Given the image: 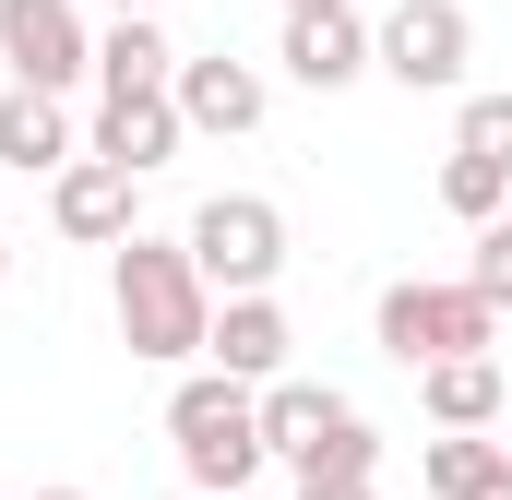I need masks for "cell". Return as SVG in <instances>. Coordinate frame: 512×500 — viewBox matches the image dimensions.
Instances as JSON below:
<instances>
[{
	"label": "cell",
	"instance_id": "6da1fadb",
	"mask_svg": "<svg viewBox=\"0 0 512 500\" xmlns=\"http://www.w3.org/2000/svg\"><path fill=\"white\" fill-rule=\"evenodd\" d=\"M108 310H120V346L155 358V370L203 358V334H215V286L191 274V250H179V239H143V227H131L120 262H108Z\"/></svg>",
	"mask_w": 512,
	"mask_h": 500
},
{
	"label": "cell",
	"instance_id": "7a4b0ae2",
	"mask_svg": "<svg viewBox=\"0 0 512 500\" xmlns=\"http://www.w3.org/2000/svg\"><path fill=\"white\" fill-rule=\"evenodd\" d=\"M167 441H179V477L203 500H239L262 465H274V453H262V393L227 381V370H191L167 393Z\"/></svg>",
	"mask_w": 512,
	"mask_h": 500
},
{
	"label": "cell",
	"instance_id": "3957f363",
	"mask_svg": "<svg viewBox=\"0 0 512 500\" xmlns=\"http://www.w3.org/2000/svg\"><path fill=\"white\" fill-rule=\"evenodd\" d=\"M370 334H382V358H405V370H441V358H501V310L453 274H405V286H382V310H370Z\"/></svg>",
	"mask_w": 512,
	"mask_h": 500
},
{
	"label": "cell",
	"instance_id": "277c9868",
	"mask_svg": "<svg viewBox=\"0 0 512 500\" xmlns=\"http://www.w3.org/2000/svg\"><path fill=\"white\" fill-rule=\"evenodd\" d=\"M179 250H191V274H203L215 298H274V274H286V215H274L262 191H215V203L179 227Z\"/></svg>",
	"mask_w": 512,
	"mask_h": 500
},
{
	"label": "cell",
	"instance_id": "5b68a950",
	"mask_svg": "<svg viewBox=\"0 0 512 500\" xmlns=\"http://www.w3.org/2000/svg\"><path fill=\"white\" fill-rule=\"evenodd\" d=\"M465 60H477L465 0H393L382 24H370V72H393L405 96H453V84H465Z\"/></svg>",
	"mask_w": 512,
	"mask_h": 500
},
{
	"label": "cell",
	"instance_id": "8992f818",
	"mask_svg": "<svg viewBox=\"0 0 512 500\" xmlns=\"http://www.w3.org/2000/svg\"><path fill=\"white\" fill-rule=\"evenodd\" d=\"M0 72H12L24 96H72V84L96 72L84 0H0Z\"/></svg>",
	"mask_w": 512,
	"mask_h": 500
},
{
	"label": "cell",
	"instance_id": "52a82bcc",
	"mask_svg": "<svg viewBox=\"0 0 512 500\" xmlns=\"http://www.w3.org/2000/svg\"><path fill=\"white\" fill-rule=\"evenodd\" d=\"M131 167H108V155H72L60 179H48V215H60V239H84V250H120L131 239Z\"/></svg>",
	"mask_w": 512,
	"mask_h": 500
},
{
	"label": "cell",
	"instance_id": "ba28073f",
	"mask_svg": "<svg viewBox=\"0 0 512 500\" xmlns=\"http://www.w3.org/2000/svg\"><path fill=\"white\" fill-rule=\"evenodd\" d=\"M167 96H179V120L215 131V143L262 131V108H274V84H262L251 60H227V48H215V60H179V84H167Z\"/></svg>",
	"mask_w": 512,
	"mask_h": 500
},
{
	"label": "cell",
	"instance_id": "9c48e42d",
	"mask_svg": "<svg viewBox=\"0 0 512 500\" xmlns=\"http://www.w3.org/2000/svg\"><path fill=\"white\" fill-rule=\"evenodd\" d=\"M179 143H191L179 96H96V131H84V155H108V167H131V179H155Z\"/></svg>",
	"mask_w": 512,
	"mask_h": 500
},
{
	"label": "cell",
	"instance_id": "30bf717a",
	"mask_svg": "<svg viewBox=\"0 0 512 500\" xmlns=\"http://www.w3.org/2000/svg\"><path fill=\"white\" fill-rule=\"evenodd\" d=\"M286 84H310V96H346L358 72H370V24L358 12H286Z\"/></svg>",
	"mask_w": 512,
	"mask_h": 500
},
{
	"label": "cell",
	"instance_id": "8fae6325",
	"mask_svg": "<svg viewBox=\"0 0 512 500\" xmlns=\"http://www.w3.org/2000/svg\"><path fill=\"white\" fill-rule=\"evenodd\" d=\"M286 346H298V334H286V310H274V298H215V334H203V370H227V381H286Z\"/></svg>",
	"mask_w": 512,
	"mask_h": 500
},
{
	"label": "cell",
	"instance_id": "7c38bea8",
	"mask_svg": "<svg viewBox=\"0 0 512 500\" xmlns=\"http://www.w3.org/2000/svg\"><path fill=\"white\" fill-rule=\"evenodd\" d=\"M346 417H358V405H346V393H322V381H262V453H274L286 477H298Z\"/></svg>",
	"mask_w": 512,
	"mask_h": 500
},
{
	"label": "cell",
	"instance_id": "4fadbf2b",
	"mask_svg": "<svg viewBox=\"0 0 512 500\" xmlns=\"http://www.w3.org/2000/svg\"><path fill=\"white\" fill-rule=\"evenodd\" d=\"M84 155V131L60 96H24V84H0V167H24V179H60Z\"/></svg>",
	"mask_w": 512,
	"mask_h": 500
},
{
	"label": "cell",
	"instance_id": "5bb4252c",
	"mask_svg": "<svg viewBox=\"0 0 512 500\" xmlns=\"http://www.w3.org/2000/svg\"><path fill=\"white\" fill-rule=\"evenodd\" d=\"M167 84H179V48H167V24H155V12L96 24V96H167Z\"/></svg>",
	"mask_w": 512,
	"mask_h": 500
},
{
	"label": "cell",
	"instance_id": "9a60e30c",
	"mask_svg": "<svg viewBox=\"0 0 512 500\" xmlns=\"http://www.w3.org/2000/svg\"><path fill=\"white\" fill-rule=\"evenodd\" d=\"M417 405H429V429H489L512 405V370L501 358H441V370H417Z\"/></svg>",
	"mask_w": 512,
	"mask_h": 500
},
{
	"label": "cell",
	"instance_id": "2e32d148",
	"mask_svg": "<svg viewBox=\"0 0 512 500\" xmlns=\"http://www.w3.org/2000/svg\"><path fill=\"white\" fill-rule=\"evenodd\" d=\"M417 477H429L441 500H477V489L512 477V441H489V429H441V441L417 453Z\"/></svg>",
	"mask_w": 512,
	"mask_h": 500
},
{
	"label": "cell",
	"instance_id": "e0dca14e",
	"mask_svg": "<svg viewBox=\"0 0 512 500\" xmlns=\"http://www.w3.org/2000/svg\"><path fill=\"white\" fill-rule=\"evenodd\" d=\"M370 477H382V429H370V417H346V429H334V441L298 465V500H322V489H370Z\"/></svg>",
	"mask_w": 512,
	"mask_h": 500
},
{
	"label": "cell",
	"instance_id": "ac0fdd59",
	"mask_svg": "<svg viewBox=\"0 0 512 500\" xmlns=\"http://www.w3.org/2000/svg\"><path fill=\"white\" fill-rule=\"evenodd\" d=\"M441 203H453L465 227H501V203H512V167H489V155H441Z\"/></svg>",
	"mask_w": 512,
	"mask_h": 500
},
{
	"label": "cell",
	"instance_id": "d6986e66",
	"mask_svg": "<svg viewBox=\"0 0 512 500\" xmlns=\"http://www.w3.org/2000/svg\"><path fill=\"white\" fill-rule=\"evenodd\" d=\"M453 155H489V167H512V96H465V120H453Z\"/></svg>",
	"mask_w": 512,
	"mask_h": 500
},
{
	"label": "cell",
	"instance_id": "ffe728a7",
	"mask_svg": "<svg viewBox=\"0 0 512 500\" xmlns=\"http://www.w3.org/2000/svg\"><path fill=\"white\" fill-rule=\"evenodd\" d=\"M465 286H477L489 310H512V215H501V227H477V250H465Z\"/></svg>",
	"mask_w": 512,
	"mask_h": 500
},
{
	"label": "cell",
	"instance_id": "44dd1931",
	"mask_svg": "<svg viewBox=\"0 0 512 500\" xmlns=\"http://www.w3.org/2000/svg\"><path fill=\"white\" fill-rule=\"evenodd\" d=\"M286 12H358V0H286Z\"/></svg>",
	"mask_w": 512,
	"mask_h": 500
},
{
	"label": "cell",
	"instance_id": "7402d4cb",
	"mask_svg": "<svg viewBox=\"0 0 512 500\" xmlns=\"http://www.w3.org/2000/svg\"><path fill=\"white\" fill-rule=\"evenodd\" d=\"M131 12H155V0H108V24H131Z\"/></svg>",
	"mask_w": 512,
	"mask_h": 500
},
{
	"label": "cell",
	"instance_id": "603a6c76",
	"mask_svg": "<svg viewBox=\"0 0 512 500\" xmlns=\"http://www.w3.org/2000/svg\"><path fill=\"white\" fill-rule=\"evenodd\" d=\"M322 500H382V489H322Z\"/></svg>",
	"mask_w": 512,
	"mask_h": 500
},
{
	"label": "cell",
	"instance_id": "cb8c5ba5",
	"mask_svg": "<svg viewBox=\"0 0 512 500\" xmlns=\"http://www.w3.org/2000/svg\"><path fill=\"white\" fill-rule=\"evenodd\" d=\"M24 500H84V489H24Z\"/></svg>",
	"mask_w": 512,
	"mask_h": 500
},
{
	"label": "cell",
	"instance_id": "d4e9b609",
	"mask_svg": "<svg viewBox=\"0 0 512 500\" xmlns=\"http://www.w3.org/2000/svg\"><path fill=\"white\" fill-rule=\"evenodd\" d=\"M477 500H512V477H501V489H477Z\"/></svg>",
	"mask_w": 512,
	"mask_h": 500
},
{
	"label": "cell",
	"instance_id": "484cf974",
	"mask_svg": "<svg viewBox=\"0 0 512 500\" xmlns=\"http://www.w3.org/2000/svg\"><path fill=\"white\" fill-rule=\"evenodd\" d=\"M0 274H12V239H0Z\"/></svg>",
	"mask_w": 512,
	"mask_h": 500
}]
</instances>
